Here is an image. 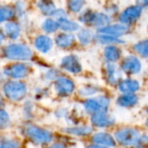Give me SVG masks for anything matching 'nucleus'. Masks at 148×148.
Instances as JSON below:
<instances>
[{
  "label": "nucleus",
  "mask_w": 148,
  "mask_h": 148,
  "mask_svg": "<svg viewBox=\"0 0 148 148\" xmlns=\"http://www.w3.org/2000/svg\"><path fill=\"white\" fill-rule=\"evenodd\" d=\"M121 68L128 74H136L141 70V63L137 57L128 56L123 60Z\"/></svg>",
  "instance_id": "9b49d317"
},
{
  "label": "nucleus",
  "mask_w": 148,
  "mask_h": 148,
  "mask_svg": "<svg viewBox=\"0 0 148 148\" xmlns=\"http://www.w3.org/2000/svg\"><path fill=\"white\" fill-rule=\"evenodd\" d=\"M119 89L125 94H132L139 89V83L135 79H124L119 84Z\"/></svg>",
  "instance_id": "4468645a"
},
{
  "label": "nucleus",
  "mask_w": 148,
  "mask_h": 148,
  "mask_svg": "<svg viewBox=\"0 0 148 148\" xmlns=\"http://www.w3.org/2000/svg\"><path fill=\"white\" fill-rule=\"evenodd\" d=\"M136 4L141 9L142 8H148V0H137Z\"/></svg>",
  "instance_id": "c9c22d12"
},
{
  "label": "nucleus",
  "mask_w": 148,
  "mask_h": 148,
  "mask_svg": "<svg viewBox=\"0 0 148 148\" xmlns=\"http://www.w3.org/2000/svg\"><path fill=\"white\" fill-rule=\"evenodd\" d=\"M34 45L39 51L43 53L48 52L52 47V40L45 35H41L36 38L34 41Z\"/></svg>",
  "instance_id": "2eb2a0df"
},
{
  "label": "nucleus",
  "mask_w": 148,
  "mask_h": 148,
  "mask_svg": "<svg viewBox=\"0 0 148 148\" xmlns=\"http://www.w3.org/2000/svg\"><path fill=\"white\" fill-rule=\"evenodd\" d=\"M106 76L107 80L110 84H116L121 78L120 70L117 67V65L110 63L106 65Z\"/></svg>",
  "instance_id": "f3484780"
},
{
  "label": "nucleus",
  "mask_w": 148,
  "mask_h": 148,
  "mask_svg": "<svg viewBox=\"0 0 148 148\" xmlns=\"http://www.w3.org/2000/svg\"><path fill=\"white\" fill-rule=\"evenodd\" d=\"M50 148H66L65 145H64L63 144H60V143H57V144H54L52 145Z\"/></svg>",
  "instance_id": "e433bc0d"
},
{
  "label": "nucleus",
  "mask_w": 148,
  "mask_h": 148,
  "mask_svg": "<svg viewBox=\"0 0 148 148\" xmlns=\"http://www.w3.org/2000/svg\"><path fill=\"white\" fill-rule=\"evenodd\" d=\"M116 140L122 145H138L140 136L138 131L132 128H125L115 133Z\"/></svg>",
  "instance_id": "39448f33"
},
{
  "label": "nucleus",
  "mask_w": 148,
  "mask_h": 148,
  "mask_svg": "<svg viewBox=\"0 0 148 148\" xmlns=\"http://www.w3.org/2000/svg\"><path fill=\"white\" fill-rule=\"evenodd\" d=\"M146 112H147V113H148V107H147V109H146Z\"/></svg>",
  "instance_id": "79ce46f5"
},
{
  "label": "nucleus",
  "mask_w": 148,
  "mask_h": 148,
  "mask_svg": "<svg viewBox=\"0 0 148 148\" xmlns=\"http://www.w3.org/2000/svg\"><path fill=\"white\" fill-rule=\"evenodd\" d=\"M109 104H110V101L106 97L100 96L99 98L87 99L84 103V107L87 112L94 114L101 111L106 112L109 106Z\"/></svg>",
  "instance_id": "423d86ee"
},
{
  "label": "nucleus",
  "mask_w": 148,
  "mask_h": 148,
  "mask_svg": "<svg viewBox=\"0 0 148 148\" xmlns=\"http://www.w3.org/2000/svg\"><path fill=\"white\" fill-rule=\"evenodd\" d=\"M97 39L101 44L110 45H112V44H123L124 43V41L119 39V38H115V37H112L108 35H103V34H99L97 37Z\"/></svg>",
  "instance_id": "c85d7f7f"
},
{
  "label": "nucleus",
  "mask_w": 148,
  "mask_h": 148,
  "mask_svg": "<svg viewBox=\"0 0 148 148\" xmlns=\"http://www.w3.org/2000/svg\"><path fill=\"white\" fill-rule=\"evenodd\" d=\"M4 55L12 60H29L32 57V51L25 45L12 44L5 48Z\"/></svg>",
  "instance_id": "f257e3e1"
},
{
  "label": "nucleus",
  "mask_w": 148,
  "mask_h": 148,
  "mask_svg": "<svg viewBox=\"0 0 148 148\" xmlns=\"http://www.w3.org/2000/svg\"><path fill=\"white\" fill-rule=\"evenodd\" d=\"M133 49L143 58H148V39L139 41L138 43L134 45Z\"/></svg>",
  "instance_id": "a878e982"
},
{
  "label": "nucleus",
  "mask_w": 148,
  "mask_h": 148,
  "mask_svg": "<svg viewBox=\"0 0 148 148\" xmlns=\"http://www.w3.org/2000/svg\"><path fill=\"white\" fill-rule=\"evenodd\" d=\"M38 7L41 12L46 16H53L57 10L51 0H40L38 3Z\"/></svg>",
  "instance_id": "aec40b11"
},
{
  "label": "nucleus",
  "mask_w": 148,
  "mask_h": 148,
  "mask_svg": "<svg viewBox=\"0 0 148 148\" xmlns=\"http://www.w3.org/2000/svg\"><path fill=\"white\" fill-rule=\"evenodd\" d=\"M20 31L21 30L19 25L15 22H9L5 25V32L6 35L12 39L18 38L20 35Z\"/></svg>",
  "instance_id": "5701e85b"
},
{
  "label": "nucleus",
  "mask_w": 148,
  "mask_h": 148,
  "mask_svg": "<svg viewBox=\"0 0 148 148\" xmlns=\"http://www.w3.org/2000/svg\"><path fill=\"white\" fill-rule=\"evenodd\" d=\"M5 33L0 30V46H1V45H2V43H3V41L5 40Z\"/></svg>",
  "instance_id": "4c0bfd02"
},
{
  "label": "nucleus",
  "mask_w": 148,
  "mask_h": 148,
  "mask_svg": "<svg viewBox=\"0 0 148 148\" xmlns=\"http://www.w3.org/2000/svg\"><path fill=\"white\" fill-rule=\"evenodd\" d=\"M28 73L29 68L24 64H14L5 70V74L7 77L15 79H23L28 75Z\"/></svg>",
  "instance_id": "6e6552de"
},
{
  "label": "nucleus",
  "mask_w": 148,
  "mask_h": 148,
  "mask_svg": "<svg viewBox=\"0 0 148 148\" xmlns=\"http://www.w3.org/2000/svg\"><path fill=\"white\" fill-rule=\"evenodd\" d=\"M68 133L78 135V136H83V135H88L92 132V128L91 126H76V127H70L65 130Z\"/></svg>",
  "instance_id": "393cba45"
},
{
  "label": "nucleus",
  "mask_w": 148,
  "mask_h": 148,
  "mask_svg": "<svg viewBox=\"0 0 148 148\" xmlns=\"http://www.w3.org/2000/svg\"><path fill=\"white\" fill-rule=\"evenodd\" d=\"M46 78L48 79H58V71H56L55 70H51L46 73Z\"/></svg>",
  "instance_id": "f704fd0d"
},
{
  "label": "nucleus",
  "mask_w": 148,
  "mask_h": 148,
  "mask_svg": "<svg viewBox=\"0 0 148 148\" xmlns=\"http://www.w3.org/2000/svg\"><path fill=\"white\" fill-rule=\"evenodd\" d=\"M87 148H109V147H106L104 145H90Z\"/></svg>",
  "instance_id": "58836bf2"
},
{
  "label": "nucleus",
  "mask_w": 148,
  "mask_h": 148,
  "mask_svg": "<svg viewBox=\"0 0 148 148\" xmlns=\"http://www.w3.org/2000/svg\"><path fill=\"white\" fill-rule=\"evenodd\" d=\"M0 148H19V144L15 140L0 138Z\"/></svg>",
  "instance_id": "7c9ffc66"
},
{
  "label": "nucleus",
  "mask_w": 148,
  "mask_h": 148,
  "mask_svg": "<svg viewBox=\"0 0 148 148\" xmlns=\"http://www.w3.org/2000/svg\"><path fill=\"white\" fill-rule=\"evenodd\" d=\"M55 42L58 46L61 48H67L71 46L75 42V37L71 33H60L56 37Z\"/></svg>",
  "instance_id": "a211bd4d"
},
{
  "label": "nucleus",
  "mask_w": 148,
  "mask_h": 148,
  "mask_svg": "<svg viewBox=\"0 0 148 148\" xmlns=\"http://www.w3.org/2000/svg\"><path fill=\"white\" fill-rule=\"evenodd\" d=\"M79 20L82 23L92 25V26L98 27L99 29L109 25V23L111 21L110 18L106 14L101 12H94L89 10L84 12L80 15Z\"/></svg>",
  "instance_id": "f03ea898"
},
{
  "label": "nucleus",
  "mask_w": 148,
  "mask_h": 148,
  "mask_svg": "<svg viewBox=\"0 0 148 148\" xmlns=\"http://www.w3.org/2000/svg\"><path fill=\"white\" fill-rule=\"evenodd\" d=\"M59 25V28L62 29L64 32H75L79 29V25L76 23L69 20L67 18H60L57 20Z\"/></svg>",
  "instance_id": "4be33fe9"
},
{
  "label": "nucleus",
  "mask_w": 148,
  "mask_h": 148,
  "mask_svg": "<svg viewBox=\"0 0 148 148\" xmlns=\"http://www.w3.org/2000/svg\"><path fill=\"white\" fill-rule=\"evenodd\" d=\"M42 28L45 32L52 33V32H55L59 28V25H58V21H55L51 18H47L44 21L42 25Z\"/></svg>",
  "instance_id": "cd10ccee"
},
{
  "label": "nucleus",
  "mask_w": 148,
  "mask_h": 148,
  "mask_svg": "<svg viewBox=\"0 0 148 148\" xmlns=\"http://www.w3.org/2000/svg\"><path fill=\"white\" fill-rule=\"evenodd\" d=\"M4 92L9 99L13 101H20L25 97L27 88L22 82L9 81L4 86Z\"/></svg>",
  "instance_id": "7ed1b4c3"
},
{
  "label": "nucleus",
  "mask_w": 148,
  "mask_h": 148,
  "mask_svg": "<svg viewBox=\"0 0 148 148\" xmlns=\"http://www.w3.org/2000/svg\"><path fill=\"white\" fill-rule=\"evenodd\" d=\"M1 104H2V99H1V97H0V106H1Z\"/></svg>",
  "instance_id": "ea45409f"
},
{
  "label": "nucleus",
  "mask_w": 148,
  "mask_h": 148,
  "mask_svg": "<svg viewBox=\"0 0 148 148\" xmlns=\"http://www.w3.org/2000/svg\"><path fill=\"white\" fill-rule=\"evenodd\" d=\"M25 134L30 139L37 144L49 143L52 139V135L49 131L42 129L36 125H28L25 128Z\"/></svg>",
  "instance_id": "20e7f679"
},
{
  "label": "nucleus",
  "mask_w": 148,
  "mask_h": 148,
  "mask_svg": "<svg viewBox=\"0 0 148 148\" xmlns=\"http://www.w3.org/2000/svg\"><path fill=\"white\" fill-rule=\"evenodd\" d=\"M146 125H147V126H148V120H147V121H146Z\"/></svg>",
  "instance_id": "a19ab883"
},
{
  "label": "nucleus",
  "mask_w": 148,
  "mask_h": 148,
  "mask_svg": "<svg viewBox=\"0 0 148 148\" xmlns=\"http://www.w3.org/2000/svg\"><path fill=\"white\" fill-rule=\"evenodd\" d=\"M78 38H79V40L81 44L83 45H88L92 42V40L93 39L94 36H93V33L91 30H88V29H84V30H81L79 34H78Z\"/></svg>",
  "instance_id": "bb28decb"
},
{
  "label": "nucleus",
  "mask_w": 148,
  "mask_h": 148,
  "mask_svg": "<svg viewBox=\"0 0 148 148\" xmlns=\"http://www.w3.org/2000/svg\"><path fill=\"white\" fill-rule=\"evenodd\" d=\"M97 92H98V89L96 87L89 86H86V87H83L82 89H80L79 93L83 96H90V95L95 94Z\"/></svg>",
  "instance_id": "473e14b6"
},
{
  "label": "nucleus",
  "mask_w": 148,
  "mask_h": 148,
  "mask_svg": "<svg viewBox=\"0 0 148 148\" xmlns=\"http://www.w3.org/2000/svg\"><path fill=\"white\" fill-rule=\"evenodd\" d=\"M56 92L61 96H68L72 93L74 90L73 82L65 77H60L55 83Z\"/></svg>",
  "instance_id": "9d476101"
},
{
  "label": "nucleus",
  "mask_w": 148,
  "mask_h": 148,
  "mask_svg": "<svg viewBox=\"0 0 148 148\" xmlns=\"http://www.w3.org/2000/svg\"><path fill=\"white\" fill-rule=\"evenodd\" d=\"M10 122L11 120L8 113L5 111L0 109V129L7 127L10 125Z\"/></svg>",
  "instance_id": "2f4dec72"
},
{
  "label": "nucleus",
  "mask_w": 148,
  "mask_h": 148,
  "mask_svg": "<svg viewBox=\"0 0 148 148\" xmlns=\"http://www.w3.org/2000/svg\"><path fill=\"white\" fill-rule=\"evenodd\" d=\"M53 16H54V17H56L58 19L64 18H67V14H66V12H65L64 10H62V9H57Z\"/></svg>",
  "instance_id": "72a5a7b5"
},
{
  "label": "nucleus",
  "mask_w": 148,
  "mask_h": 148,
  "mask_svg": "<svg viewBox=\"0 0 148 148\" xmlns=\"http://www.w3.org/2000/svg\"><path fill=\"white\" fill-rule=\"evenodd\" d=\"M93 141L104 146H115V140L112 135L107 132H98L92 137Z\"/></svg>",
  "instance_id": "dca6fc26"
},
{
  "label": "nucleus",
  "mask_w": 148,
  "mask_h": 148,
  "mask_svg": "<svg viewBox=\"0 0 148 148\" xmlns=\"http://www.w3.org/2000/svg\"><path fill=\"white\" fill-rule=\"evenodd\" d=\"M15 16V10L9 5H0V23L12 18Z\"/></svg>",
  "instance_id": "b1692460"
},
{
  "label": "nucleus",
  "mask_w": 148,
  "mask_h": 148,
  "mask_svg": "<svg viewBox=\"0 0 148 148\" xmlns=\"http://www.w3.org/2000/svg\"><path fill=\"white\" fill-rule=\"evenodd\" d=\"M138 101V99L136 95L132 94H124L118 98L117 104L121 107H130L135 106Z\"/></svg>",
  "instance_id": "6ab92c4d"
},
{
  "label": "nucleus",
  "mask_w": 148,
  "mask_h": 148,
  "mask_svg": "<svg viewBox=\"0 0 148 148\" xmlns=\"http://www.w3.org/2000/svg\"><path fill=\"white\" fill-rule=\"evenodd\" d=\"M142 9L138 5H132L126 8L119 16V21L125 25H128L136 20L141 16Z\"/></svg>",
  "instance_id": "0eeeda50"
},
{
  "label": "nucleus",
  "mask_w": 148,
  "mask_h": 148,
  "mask_svg": "<svg viewBox=\"0 0 148 148\" xmlns=\"http://www.w3.org/2000/svg\"><path fill=\"white\" fill-rule=\"evenodd\" d=\"M85 4V0H68V8L72 12H79Z\"/></svg>",
  "instance_id": "c756f323"
},
{
  "label": "nucleus",
  "mask_w": 148,
  "mask_h": 148,
  "mask_svg": "<svg viewBox=\"0 0 148 148\" xmlns=\"http://www.w3.org/2000/svg\"><path fill=\"white\" fill-rule=\"evenodd\" d=\"M61 66L63 69L71 73H79L82 70L81 64L78 58L74 55H69L64 57L61 61Z\"/></svg>",
  "instance_id": "ddd939ff"
},
{
  "label": "nucleus",
  "mask_w": 148,
  "mask_h": 148,
  "mask_svg": "<svg viewBox=\"0 0 148 148\" xmlns=\"http://www.w3.org/2000/svg\"><path fill=\"white\" fill-rule=\"evenodd\" d=\"M98 32H99V34L118 38V37L126 34L129 32V27L128 25H125L123 24H117V25H107L106 27L99 29Z\"/></svg>",
  "instance_id": "1a4fd4ad"
},
{
  "label": "nucleus",
  "mask_w": 148,
  "mask_h": 148,
  "mask_svg": "<svg viewBox=\"0 0 148 148\" xmlns=\"http://www.w3.org/2000/svg\"><path fill=\"white\" fill-rule=\"evenodd\" d=\"M91 121L93 125L98 127H108L114 123V119L106 111L92 114Z\"/></svg>",
  "instance_id": "f8f14e48"
},
{
  "label": "nucleus",
  "mask_w": 148,
  "mask_h": 148,
  "mask_svg": "<svg viewBox=\"0 0 148 148\" xmlns=\"http://www.w3.org/2000/svg\"><path fill=\"white\" fill-rule=\"evenodd\" d=\"M120 57V50L115 45H108L105 49V58L110 63H114Z\"/></svg>",
  "instance_id": "412c9836"
}]
</instances>
